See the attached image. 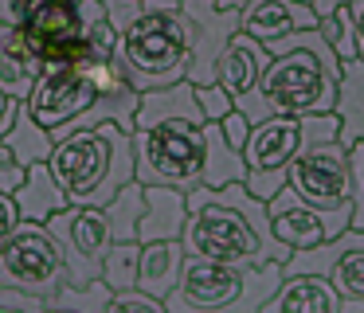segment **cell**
<instances>
[{
    "instance_id": "obj_22",
    "label": "cell",
    "mask_w": 364,
    "mask_h": 313,
    "mask_svg": "<svg viewBox=\"0 0 364 313\" xmlns=\"http://www.w3.org/2000/svg\"><path fill=\"white\" fill-rule=\"evenodd\" d=\"M333 114H337V141L341 145H356L364 141V63H341V86H337V102H333Z\"/></svg>"
},
{
    "instance_id": "obj_36",
    "label": "cell",
    "mask_w": 364,
    "mask_h": 313,
    "mask_svg": "<svg viewBox=\"0 0 364 313\" xmlns=\"http://www.w3.org/2000/svg\"><path fill=\"white\" fill-rule=\"evenodd\" d=\"M341 4H348V0H314V12L325 16V12H333V8H341Z\"/></svg>"
},
{
    "instance_id": "obj_23",
    "label": "cell",
    "mask_w": 364,
    "mask_h": 313,
    "mask_svg": "<svg viewBox=\"0 0 364 313\" xmlns=\"http://www.w3.org/2000/svg\"><path fill=\"white\" fill-rule=\"evenodd\" d=\"M204 137H208V172H204V188H223L247 176V161L239 149L228 145V137L220 133V122H204Z\"/></svg>"
},
{
    "instance_id": "obj_19",
    "label": "cell",
    "mask_w": 364,
    "mask_h": 313,
    "mask_svg": "<svg viewBox=\"0 0 364 313\" xmlns=\"http://www.w3.org/2000/svg\"><path fill=\"white\" fill-rule=\"evenodd\" d=\"M184 219H188V192L145 184V211H141V223H137V243L181 239Z\"/></svg>"
},
{
    "instance_id": "obj_28",
    "label": "cell",
    "mask_w": 364,
    "mask_h": 313,
    "mask_svg": "<svg viewBox=\"0 0 364 313\" xmlns=\"http://www.w3.org/2000/svg\"><path fill=\"white\" fill-rule=\"evenodd\" d=\"M102 313H168L161 297H149L141 290H118V294L106 297Z\"/></svg>"
},
{
    "instance_id": "obj_18",
    "label": "cell",
    "mask_w": 364,
    "mask_h": 313,
    "mask_svg": "<svg viewBox=\"0 0 364 313\" xmlns=\"http://www.w3.org/2000/svg\"><path fill=\"white\" fill-rule=\"evenodd\" d=\"M40 75H43V63L32 55L20 23L0 20V90L9 94V98L24 102Z\"/></svg>"
},
{
    "instance_id": "obj_29",
    "label": "cell",
    "mask_w": 364,
    "mask_h": 313,
    "mask_svg": "<svg viewBox=\"0 0 364 313\" xmlns=\"http://www.w3.org/2000/svg\"><path fill=\"white\" fill-rule=\"evenodd\" d=\"M192 90H196V106L204 114V122H223L235 110V98L220 83H204V86H192Z\"/></svg>"
},
{
    "instance_id": "obj_4",
    "label": "cell",
    "mask_w": 364,
    "mask_h": 313,
    "mask_svg": "<svg viewBox=\"0 0 364 313\" xmlns=\"http://www.w3.org/2000/svg\"><path fill=\"white\" fill-rule=\"evenodd\" d=\"M192 55V23L181 8H157V12H137L118 31V63L122 78L137 94L161 90L184 78Z\"/></svg>"
},
{
    "instance_id": "obj_8",
    "label": "cell",
    "mask_w": 364,
    "mask_h": 313,
    "mask_svg": "<svg viewBox=\"0 0 364 313\" xmlns=\"http://www.w3.org/2000/svg\"><path fill=\"white\" fill-rule=\"evenodd\" d=\"M118 67H95V63H67V67H43L36 78L32 94L24 98L28 114L43 125V129H59L82 117L106 90L122 86Z\"/></svg>"
},
{
    "instance_id": "obj_1",
    "label": "cell",
    "mask_w": 364,
    "mask_h": 313,
    "mask_svg": "<svg viewBox=\"0 0 364 313\" xmlns=\"http://www.w3.org/2000/svg\"><path fill=\"white\" fill-rule=\"evenodd\" d=\"M184 255L212 258L231 266H259V262H286L290 250L278 247L270 208L255 200L243 180L223 188H192L188 192V219H184Z\"/></svg>"
},
{
    "instance_id": "obj_16",
    "label": "cell",
    "mask_w": 364,
    "mask_h": 313,
    "mask_svg": "<svg viewBox=\"0 0 364 313\" xmlns=\"http://www.w3.org/2000/svg\"><path fill=\"white\" fill-rule=\"evenodd\" d=\"M345 297L325 274H286L259 313H341Z\"/></svg>"
},
{
    "instance_id": "obj_7",
    "label": "cell",
    "mask_w": 364,
    "mask_h": 313,
    "mask_svg": "<svg viewBox=\"0 0 364 313\" xmlns=\"http://www.w3.org/2000/svg\"><path fill=\"white\" fill-rule=\"evenodd\" d=\"M208 172V137L204 122L165 117L134 129V180L161 188H192L204 184Z\"/></svg>"
},
{
    "instance_id": "obj_24",
    "label": "cell",
    "mask_w": 364,
    "mask_h": 313,
    "mask_svg": "<svg viewBox=\"0 0 364 313\" xmlns=\"http://www.w3.org/2000/svg\"><path fill=\"white\" fill-rule=\"evenodd\" d=\"M102 211H106V219H110L114 243L137 239V223H141V211H145V184H141V180L122 184L118 192L102 203Z\"/></svg>"
},
{
    "instance_id": "obj_17",
    "label": "cell",
    "mask_w": 364,
    "mask_h": 313,
    "mask_svg": "<svg viewBox=\"0 0 364 313\" xmlns=\"http://www.w3.org/2000/svg\"><path fill=\"white\" fill-rule=\"evenodd\" d=\"M267 63H270L267 43L251 39L247 31H235V36L228 39V47L220 51V59H215V83H220L223 90L239 102L243 94L255 90V83L262 78Z\"/></svg>"
},
{
    "instance_id": "obj_33",
    "label": "cell",
    "mask_w": 364,
    "mask_h": 313,
    "mask_svg": "<svg viewBox=\"0 0 364 313\" xmlns=\"http://www.w3.org/2000/svg\"><path fill=\"white\" fill-rule=\"evenodd\" d=\"M16 110H20V98H9V94L0 90V137H4L9 125L16 122Z\"/></svg>"
},
{
    "instance_id": "obj_2",
    "label": "cell",
    "mask_w": 364,
    "mask_h": 313,
    "mask_svg": "<svg viewBox=\"0 0 364 313\" xmlns=\"http://www.w3.org/2000/svg\"><path fill=\"white\" fill-rule=\"evenodd\" d=\"M267 51H270L267 70L255 83V90L235 102V110H243L251 122H262L270 114H294V117L333 114L341 86V63L325 47V39L317 36V28L290 31V36L267 43Z\"/></svg>"
},
{
    "instance_id": "obj_41",
    "label": "cell",
    "mask_w": 364,
    "mask_h": 313,
    "mask_svg": "<svg viewBox=\"0 0 364 313\" xmlns=\"http://www.w3.org/2000/svg\"><path fill=\"white\" fill-rule=\"evenodd\" d=\"M137 4H141V0H137Z\"/></svg>"
},
{
    "instance_id": "obj_34",
    "label": "cell",
    "mask_w": 364,
    "mask_h": 313,
    "mask_svg": "<svg viewBox=\"0 0 364 313\" xmlns=\"http://www.w3.org/2000/svg\"><path fill=\"white\" fill-rule=\"evenodd\" d=\"M348 12H353V28H356V51L364 63V0H348Z\"/></svg>"
},
{
    "instance_id": "obj_3",
    "label": "cell",
    "mask_w": 364,
    "mask_h": 313,
    "mask_svg": "<svg viewBox=\"0 0 364 313\" xmlns=\"http://www.w3.org/2000/svg\"><path fill=\"white\" fill-rule=\"evenodd\" d=\"M48 169L59 180L67 203L102 208L122 184L134 180V133L122 129L118 122L71 129L55 141Z\"/></svg>"
},
{
    "instance_id": "obj_12",
    "label": "cell",
    "mask_w": 364,
    "mask_h": 313,
    "mask_svg": "<svg viewBox=\"0 0 364 313\" xmlns=\"http://www.w3.org/2000/svg\"><path fill=\"white\" fill-rule=\"evenodd\" d=\"M20 31H24L32 55L43 67H67L82 63V12L79 0H40V4L20 12Z\"/></svg>"
},
{
    "instance_id": "obj_14",
    "label": "cell",
    "mask_w": 364,
    "mask_h": 313,
    "mask_svg": "<svg viewBox=\"0 0 364 313\" xmlns=\"http://www.w3.org/2000/svg\"><path fill=\"white\" fill-rule=\"evenodd\" d=\"M267 208H270V227H274L278 247H286L290 255L294 250H306V247H317L325 239H337L341 231H348V219H353V203H341L333 211L309 208V203L294 200L290 188H282Z\"/></svg>"
},
{
    "instance_id": "obj_40",
    "label": "cell",
    "mask_w": 364,
    "mask_h": 313,
    "mask_svg": "<svg viewBox=\"0 0 364 313\" xmlns=\"http://www.w3.org/2000/svg\"><path fill=\"white\" fill-rule=\"evenodd\" d=\"M360 169H364V156H360Z\"/></svg>"
},
{
    "instance_id": "obj_21",
    "label": "cell",
    "mask_w": 364,
    "mask_h": 313,
    "mask_svg": "<svg viewBox=\"0 0 364 313\" xmlns=\"http://www.w3.org/2000/svg\"><path fill=\"white\" fill-rule=\"evenodd\" d=\"M12 200H16V211H20L24 223H48L59 208H67V196H63V188H59V180L51 176L48 161L28 164V176H24V184L12 192Z\"/></svg>"
},
{
    "instance_id": "obj_25",
    "label": "cell",
    "mask_w": 364,
    "mask_h": 313,
    "mask_svg": "<svg viewBox=\"0 0 364 313\" xmlns=\"http://www.w3.org/2000/svg\"><path fill=\"white\" fill-rule=\"evenodd\" d=\"M4 145L12 149V153L20 156L24 164H36V161H48L51 156V149H55V141H51V133L43 129L40 122H36L32 114H28V106L20 102V110H16V122L9 125V133H4Z\"/></svg>"
},
{
    "instance_id": "obj_37",
    "label": "cell",
    "mask_w": 364,
    "mask_h": 313,
    "mask_svg": "<svg viewBox=\"0 0 364 313\" xmlns=\"http://www.w3.org/2000/svg\"><path fill=\"white\" fill-rule=\"evenodd\" d=\"M51 313H79V309H71V305H67V309H51Z\"/></svg>"
},
{
    "instance_id": "obj_9",
    "label": "cell",
    "mask_w": 364,
    "mask_h": 313,
    "mask_svg": "<svg viewBox=\"0 0 364 313\" xmlns=\"http://www.w3.org/2000/svg\"><path fill=\"white\" fill-rule=\"evenodd\" d=\"M67 282V262L59 243L43 223H24L0 243V290H20L32 297H51Z\"/></svg>"
},
{
    "instance_id": "obj_15",
    "label": "cell",
    "mask_w": 364,
    "mask_h": 313,
    "mask_svg": "<svg viewBox=\"0 0 364 313\" xmlns=\"http://www.w3.org/2000/svg\"><path fill=\"white\" fill-rule=\"evenodd\" d=\"M306 28H317V12L314 4H301V0H247L239 12V31H247L259 43H274Z\"/></svg>"
},
{
    "instance_id": "obj_20",
    "label": "cell",
    "mask_w": 364,
    "mask_h": 313,
    "mask_svg": "<svg viewBox=\"0 0 364 313\" xmlns=\"http://www.w3.org/2000/svg\"><path fill=\"white\" fill-rule=\"evenodd\" d=\"M184 243L181 239H157L141 243V266H137V290L165 302L184 270Z\"/></svg>"
},
{
    "instance_id": "obj_26",
    "label": "cell",
    "mask_w": 364,
    "mask_h": 313,
    "mask_svg": "<svg viewBox=\"0 0 364 313\" xmlns=\"http://www.w3.org/2000/svg\"><path fill=\"white\" fill-rule=\"evenodd\" d=\"M137 266H141V243L129 239V243H110L102 258V286L106 290H137Z\"/></svg>"
},
{
    "instance_id": "obj_31",
    "label": "cell",
    "mask_w": 364,
    "mask_h": 313,
    "mask_svg": "<svg viewBox=\"0 0 364 313\" xmlns=\"http://www.w3.org/2000/svg\"><path fill=\"white\" fill-rule=\"evenodd\" d=\"M220 133L228 137V145H231V149H239V153H243L247 133H251V117H247L243 110H231V114L220 122Z\"/></svg>"
},
{
    "instance_id": "obj_27",
    "label": "cell",
    "mask_w": 364,
    "mask_h": 313,
    "mask_svg": "<svg viewBox=\"0 0 364 313\" xmlns=\"http://www.w3.org/2000/svg\"><path fill=\"white\" fill-rule=\"evenodd\" d=\"M317 36H321L325 47L337 55V63L360 59V51H356V28H353V12H348V4H341V8H333V12L317 16Z\"/></svg>"
},
{
    "instance_id": "obj_13",
    "label": "cell",
    "mask_w": 364,
    "mask_h": 313,
    "mask_svg": "<svg viewBox=\"0 0 364 313\" xmlns=\"http://www.w3.org/2000/svg\"><path fill=\"white\" fill-rule=\"evenodd\" d=\"M282 274H325L337 286L341 297L364 302V231L348 227L337 239H325L317 247L294 250L282 262Z\"/></svg>"
},
{
    "instance_id": "obj_39",
    "label": "cell",
    "mask_w": 364,
    "mask_h": 313,
    "mask_svg": "<svg viewBox=\"0 0 364 313\" xmlns=\"http://www.w3.org/2000/svg\"><path fill=\"white\" fill-rule=\"evenodd\" d=\"M301 4H314V0H301Z\"/></svg>"
},
{
    "instance_id": "obj_5",
    "label": "cell",
    "mask_w": 364,
    "mask_h": 313,
    "mask_svg": "<svg viewBox=\"0 0 364 313\" xmlns=\"http://www.w3.org/2000/svg\"><path fill=\"white\" fill-rule=\"evenodd\" d=\"M282 262L231 266L212 258H184L181 282L165 297L168 313H259L282 282Z\"/></svg>"
},
{
    "instance_id": "obj_32",
    "label": "cell",
    "mask_w": 364,
    "mask_h": 313,
    "mask_svg": "<svg viewBox=\"0 0 364 313\" xmlns=\"http://www.w3.org/2000/svg\"><path fill=\"white\" fill-rule=\"evenodd\" d=\"M20 223V211H16V200H12L9 192H0V243L9 239L12 231H16Z\"/></svg>"
},
{
    "instance_id": "obj_35",
    "label": "cell",
    "mask_w": 364,
    "mask_h": 313,
    "mask_svg": "<svg viewBox=\"0 0 364 313\" xmlns=\"http://www.w3.org/2000/svg\"><path fill=\"white\" fill-rule=\"evenodd\" d=\"M212 8H223V12H243L247 0H208Z\"/></svg>"
},
{
    "instance_id": "obj_10",
    "label": "cell",
    "mask_w": 364,
    "mask_h": 313,
    "mask_svg": "<svg viewBox=\"0 0 364 313\" xmlns=\"http://www.w3.org/2000/svg\"><path fill=\"white\" fill-rule=\"evenodd\" d=\"M51 239L59 243L67 262V282L71 286H90L102 274V258L110 250V219L102 208H87V203H67L43 223Z\"/></svg>"
},
{
    "instance_id": "obj_38",
    "label": "cell",
    "mask_w": 364,
    "mask_h": 313,
    "mask_svg": "<svg viewBox=\"0 0 364 313\" xmlns=\"http://www.w3.org/2000/svg\"><path fill=\"white\" fill-rule=\"evenodd\" d=\"M0 313H20V309H0Z\"/></svg>"
},
{
    "instance_id": "obj_11",
    "label": "cell",
    "mask_w": 364,
    "mask_h": 313,
    "mask_svg": "<svg viewBox=\"0 0 364 313\" xmlns=\"http://www.w3.org/2000/svg\"><path fill=\"white\" fill-rule=\"evenodd\" d=\"M286 188L294 192V200L309 203V208H341L353 203V176H348V149L337 137L314 141L309 149H301L290 161L286 172Z\"/></svg>"
},
{
    "instance_id": "obj_30",
    "label": "cell",
    "mask_w": 364,
    "mask_h": 313,
    "mask_svg": "<svg viewBox=\"0 0 364 313\" xmlns=\"http://www.w3.org/2000/svg\"><path fill=\"white\" fill-rule=\"evenodd\" d=\"M24 176H28V164L20 161V156L4 145V141H0V192L12 196L20 184H24Z\"/></svg>"
},
{
    "instance_id": "obj_6",
    "label": "cell",
    "mask_w": 364,
    "mask_h": 313,
    "mask_svg": "<svg viewBox=\"0 0 364 313\" xmlns=\"http://www.w3.org/2000/svg\"><path fill=\"white\" fill-rule=\"evenodd\" d=\"M325 137H337V114H306V117L270 114L262 122H251V133H247L243 145V161H247L243 188L255 200L270 203L286 188L290 161L301 149Z\"/></svg>"
}]
</instances>
